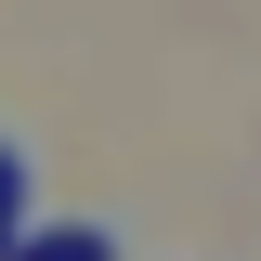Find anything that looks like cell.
I'll list each match as a JSON object with an SVG mask.
<instances>
[{
  "mask_svg": "<svg viewBox=\"0 0 261 261\" xmlns=\"http://www.w3.org/2000/svg\"><path fill=\"white\" fill-rule=\"evenodd\" d=\"M13 261H118V235L105 222H39V235H13Z\"/></svg>",
  "mask_w": 261,
  "mask_h": 261,
  "instance_id": "6da1fadb",
  "label": "cell"
},
{
  "mask_svg": "<svg viewBox=\"0 0 261 261\" xmlns=\"http://www.w3.org/2000/svg\"><path fill=\"white\" fill-rule=\"evenodd\" d=\"M13 209H27V157L0 144V235H13Z\"/></svg>",
  "mask_w": 261,
  "mask_h": 261,
  "instance_id": "7a4b0ae2",
  "label": "cell"
},
{
  "mask_svg": "<svg viewBox=\"0 0 261 261\" xmlns=\"http://www.w3.org/2000/svg\"><path fill=\"white\" fill-rule=\"evenodd\" d=\"M0 261H13V235H0Z\"/></svg>",
  "mask_w": 261,
  "mask_h": 261,
  "instance_id": "3957f363",
  "label": "cell"
}]
</instances>
